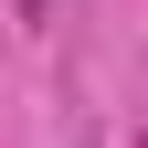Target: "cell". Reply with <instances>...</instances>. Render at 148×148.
<instances>
[{
  "mask_svg": "<svg viewBox=\"0 0 148 148\" xmlns=\"http://www.w3.org/2000/svg\"><path fill=\"white\" fill-rule=\"evenodd\" d=\"M11 11H21V21H53V0H11Z\"/></svg>",
  "mask_w": 148,
  "mask_h": 148,
  "instance_id": "6da1fadb",
  "label": "cell"
}]
</instances>
